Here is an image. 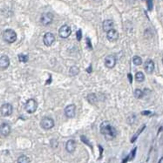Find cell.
Masks as SVG:
<instances>
[{
	"mask_svg": "<svg viewBox=\"0 0 163 163\" xmlns=\"http://www.w3.org/2000/svg\"><path fill=\"white\" fill-rule=\"evenodd\" d=\"M0 112H1V114L3 116H10L12 113V106L9 103L4 104L1 106Z\"/></svg>",
	"mask_w": 163,
	"mask_h": 163,
	"instance_id": "9",
	"label": "cell"
},
{
	"mask_svg": "<svg viewBox=\"0 0 163 163\" xmlns=\"http://www.w3.org/2000/svg\"><path fill=\"white\" fill-rule=\"evenodd\" d=\"M116 65V57L112 54H110L108 56L106 57L105 59V65L107 67V68H113Z\"/></svg>",
	"mask_w": 163,
	"mask_h": 163,
	"instance_id": "8",
	"label": "cell"
},
{
	"mask_svg": "<svg viewBox=\"0 0 163 163\" xmlns=\"http://www.w3.org/2000/svg\"><path fill=\"white\" fill-rule=\"evenodd\" d=\"M53 15L51 12H46V13L42 14L41 18H40L41 24L44 25V26L50 25L51 23L53 22Z\"/></svg>",
	"mask_w": 163,
	"mask_h": 163,
	"instance_id": "5",
	"label": "cell"
},
{
	"mask_svg": "<svg viewBox=\"0 0 163 163\" xmlns=\"http://www.w3.org/2000/svg\"><path fill=\"white\" fill-rule=\"evenodd\" d=\"M145 127H145V126H143L141 129H139V130L137 132V133H135V134L133 135V138H132V139H131V142H134V141H136V139L138 138V136H139V134H141V132L145 129Z\"/></svg>",
	"mask_w": 163,
	"mask_h": 163,
	"instance_id": "24",
	"label": "cell"
},
{
	"mask_svg": "<svg viewBox=\"0 0 163 163\" xmlns=\"http://www.w3.org/2000/svg\"><path fill=\"white\" fill-rule=\"evenodd\" d=\"M135 79H136L138 82H142V81H144V79H145V76H144V74H143L141 72H138V73L135 74Z\"/></svg>",
	"mask_w": 163,
	"mask_h": 163,
	"instance_id": "20",
	"label": "cell"
},
{
	"mask_svg": "<svg viewBox=\"0 0 163 163\" xmlns=\"http://www.w3.org/2000/svg\"><path fill=\"white\" fill-rule=\"evenodd\" d=\"M43 41H44V44L46 45V46H51L54 41H55V37L53 33L51 32H47L44 35V38H43Z\"/></svg>",
	"mask_w": 163,
	"mask_h": 163,
	"instance_id": "7",
	"label": "cell"
},
{
	"mask_svg": "<svg viewBox=\"0 0 163 163\" xmlns=\"http://www.w3.org/2000/svg\"><path fill=\"white\" fill-rule=\"evenodd\" d=\"M87 100L90 104H95L97 102V96L94 94H91L87 96Z\"/></svg>",
	"mask_w": 163,
	"mask_h": 163,
	"instance_id": "17",
	"label": "cell"
},
{
	"mask_svg": "<svg viewBox=\"0 0 163 163\" xmlns=\"http://www.w3.org/2000/svg\"><path fill=\"white\" fill-rule=\"evenodd\" d=\"M147 1V5H148V8L149 11H151L153 9V1L152 0H146Z\"/></svg>",
	"mask_w": 163,
	"mask_h": 163,
	"instance_id": "25",
	"label": "cell"
},
{
	"mask_svg": "<svg viewBox=\"0 0 163 163\" xmlns=\"http://www.w3.org/2000/svg\"><path fill=\"white\" fill-rule=\"evenodd\" d=\"M128 78H129L130 83H132V81H133V79H132V75H131V73H129V74H128Z\"/></svg>",
	"mask_w": 163,
	"mask_h": 163,
	"instance_id": "30",
	"label": "cell"
},
{
	"mask_svg": "<svg viewBox=\"0 0 163 163\" xmlns=\"http://www.w3.org/2000/svg\"><path fill=\"white\" fill-rule=\"evenodd\" d=\"M143 95H144V94H143V92L141 89H136L134 91V96H135V98L141 99L143 97Z\"/></svg>",
	"mask_w": 163,
	"mask_h": 163,
	"instance_id": "23",
	"label": "cell"
},
{
	"mask_svg": "<svg viewBox=\"0 0 163 163\" xmlns=\"http://www.w3.org/2000/svg\"><path fill=\"white\" fill-rule=\"evenodd\" d=\"M3 38L7 43H14L17 40V33L11 29H7L4 32Z\"/></svg>",
	"mask_w": 163,
	"mask_h": 163,
	"instance_id": "2",
	"label": "cell"
},
{
	"mask_svg": "<svg viewBox=\"0 0 163 163\" xmlns=\"http://www.w3.org/2000/svg\"><path fill=\"white\" fill-rule=\"evenodd\" d=\"M18 163H30V159L26 155H21L18 159Z\"/></svg>",
	"mask_w": 163,
	"mask_h": 163,
	"instance_id": "19",
	"label": "cell"
},
{
	"mask_svg": "<svg viewBox=\"0 0 163 163\" xmlns=\"http://www.w3.org/2000/svg\"><path fill=\"white\" fill-rule=\"evenodd\" d=\"M162 159H163V158H161V159H160V160H159V162H158V163H161V160H162Z\"/></svg>",
	"mask_w": 163,
	"mask_h": 163,
	"instance_id": "31",
	"label": "cell"
},
{
	"mask_svg": "<svg viewBox=\"0 0 163 163\" xmlns=\"http://www.w3.org/2000/svg\"><path fill=\"white\" fill-rule=\"evenodd\" d=\"M133 62L135 65H141L142 64V59L141 57H139V56H134L133 58Z\"/></svg>",
	"mask_w": 163,
	"mask_h": 163,
	"instance_id": "21",
	"label": "cell"
},
{
	"mask_svg": "<svg viewBox=\"0 0 163 163\" xmlns=\"http://www.w3.org/2000/svg\"><path fill=\"white\" fill-rule=\"evenodd\" d=\"M81 38H82L81 30H78V32H77V39L78 40H81Z\"/></svg>",
	"mask_w": 163,
	"mask_h": 163,
	"instance_id": "27",
	"label": "cell"
},
{
	"mask_svg": "<svg viewBox=\"0 0 163 163\" xmlns=\"http://www.w3.org/2000/svg\"><path fill=\"white\" fill-rule=\"evenodd\" d=\"M162 63H163V59H162Z\"/></svg>",
	"mask_w": 163,
	"mask_h": 163,
	"instance_id": "32",
	"label": "cell"
},
{
	"mask_svg": "<svg viewBox=\"0 0 163 163\" xmlns=\"http://www.w3.org/2000/svg\"><path fill=\"white\" fill-rule=\"evenodd\" d=\"M65 149L70 154L73 153L75 151V149H76V142H75V141H73V139H69V141L66 142Z\"/></svg>",
	"mask_w": 163,
	"mask_h": 163,
	"instance_id": "15",
	"label": "cell"
},
{
	"mask_svg": "<svg viewBox=\"0 0 163 163\" xmlns=\"http://www.w3.org/2000/svg\"><path fill=\"white\" fill-rule=\"evenodd\" d=\"M11 126L7 123L0 124V134L3 136H8L11 133Z\"/></svg>",
	"mask_w": 163,
	"mask_h": 163,
	"instance_id": "11",
	"label": "cell"
},
{
	"mask_svg": "<svg viewBox=\"0 0 163 163\" xmlns=\"http://www.w3.org/2000/svg\"><path fill=\"white\" fill-rule=\"evenodd\" d=\"M141 113H142L143 115H148V114H150L151 112H148V111H146V112H142Z\"/></svg>",
	"mask_w": 163,
	"mask_h": 163,
	"instance_id": "29",
	"label": "cell"
},
{
	"mask_svg": "<svg viewBox=\"0 0 163 163\" xmlns=\"http://www.w3.org/2000/svg\"><path fill=\"white\" fill-rule=\"evenodd\" d=\"M79 67L77 66H72L70 68V71H69V73L71 76H76L77 74H79Z\"/></svg>",
	"mask_w": 163,
	"mask_h": 163,
	"instance_id": "18",
	"label": "cell"
},
{
	"mask_svg": "<svg viewBox=\"0 0 163 163\" xmlns=\"http://www.w3.org/2000/svg\"><path fill=\"white\" fill-rule=\"evenodd\" d=\"M71 33H72L71 28H70V26H66V25L61 26L60 29L59 30V36H60L62 38H68L70 35H71Z\"/></svg>",
	"mask_w": 163,
	"mask_h": 163,
	"instance_id": "6",
	"label": "cell"
},
{
	"mask_svg": "<svg viewBox=\"0 0 163 163\" xmlns=\"http://www.w3.org/2000/svg\"><path fill=\"white\" fill-rule=\"evenodd\" d=\"M76 106L74 105H69L65 108V114L68 118H73L75 116Z\"/></svg>",
	"mask_w": 163,
	"mask_h": 163,
	"instance_id": "10",
	"label": "cell"
},
{
	"mask_svg": "<svg viewBox=\"0 0 163 163\" xmlns=\"http://www.w3.org/2000/svg\"><path fill=\"white\" fill-rule=\"evenodd\" d=\"M38 108V103L35 100L33 99H30L27 100V102L26 103V111L28 113H33L36 112Z\"/></svg>",
	"mask_w": 163,
	"mask_h": 163,
	"instance_id": "4",
	"label": "cell"
},
{
	"mask_svg": "<svg viewBox=\"0 0 163 163\" xmlns=\"http://www.w3.org/2000/svg\"><path fill=\"white\" fill-rule=\"evenodd\" d=\"M40 126L44 130L52 129L54 127V121L50 117H44L42 119V121L40 122Z\"/></svg>",
	"mask_w": 163,
	"mask_h": 163,
	"instance_id": "3",
	"label": "cell"
},
{
	"mask_svg": "<svg viewBox=\"0 0 163 163\" xmlns=\"http://www.w3.org/2000/svg\"><path fill=\"white\" fill-rule=\"evenodd\" d=\"M81 141H84L86 145H89V146L91 147V144L89 143V141H86V137H85V136H81Z\"/></svg>",
	"mask_w": 163,
	"mask_h": 163,
	"instance_id": "28",
	"label": "cell"
},
{
	"mask_svg": "<svg viewBox=\"0 0 163 163\" xmlns=\"http://www.w3.org/2000/svg\"><path fill=\"white\" fill-rule=\"evenodd\" d=\"M100 132L104 135L105 139L107 141H112L116 136L115 128L108 121H104L100 125Z\"/></svg>",
	"mask_w": 163,
	"mask_h": 163,
	"instance_id": "1",
	"label": "cell"
},
{
	"mask_svg": "<svg viewBox=\"0 0 163 163\" xmlns=\"http://www.w3.org/2000/svg\"><path fill=\"white\" fill-rule=\"evenodd\" d=\"M10 65V59L6 55H3L0 57V68L5 70L7 69Z\"/></svg>",
	"mask_w": 163,
	"mask_h": 163,
	"instance_id": "14",
	"label": "cell"
},
{
	"mask_svg": "<svg viewBox=\"0 0 163 163\" xmlns=\"http://www.w3.org/2000/svg\"><path fill=\"white\" fill-rule=\"evenodd\" d=\"M136 149H137V148H135L132 151V153H131V156H128V158H129L130 160H133V159L134 158V156H135V153H136Z\"/></svg>",
	"mask_w": 163,
	"mask_h": 163,
	"instance_id": "26",
	"label": "cell"
},
{
	"mask_svg": "<svg viewBox=\"0 0 163 163\" xmlns=\"http://www.w3.org/2000/svg\"><path fill=\"white\" fill-rule=\"evenodd\" d=\"M106 38H107V39L109 41L114 42L116 40H118V38H119V33H118V32L116 31V30L112 29L111 31H109V32H106Z\"/></svg>",
	"mask_w": 163,
	"mask_h": 163,
	"instance_id": "12",
	"label": "cell"
},
{
	"mask_svg": "<svg viewBox=\"0 0 163 163\" xmlns=\"http://www.w3.org/2000/svg\"><path fill=\"white\" fill-rule=\"evenodd\" d=\"M18 59H19L20 62L26 63V62L28 61V59H29V57H28V55H26V54L21 53V54L18 55Z\"/></svg>",
	"mask_w": 163,
	"mask_h": 163,
	"instance_id": "22",
	"label": "cell"
},
{
	"mask_svg": "<svg viewBox=\"0 0 163 163\" xmlns=\"http://www.w3.org/2000/svg\"><path fill=\"white\" fill-rule=\"evenodd\" d=\"M113 26H114L113 21L111 20V19H106V20H105V21L103 22V25H102L103 30H104L106 32H107L111 31L112 29H113Z\"/></svg>",
	"mask_w": 163,
	"mask_h": 163,
	"instance_id": "16",
	"label": "cell"
},
{
	"mask_svg": "<svg viewBox=\"0 0 163 163\" xmlns=\"http://www.w3.org/2000/svg\"><path fill=\"white\" fill-rule=\"evenodd\" d=\"M144 69L147 73L148 74H151L154 70V63L153 60L151 59H148L146 62H145V65H144Z\"/></svg>",
	"mask_w": 163,
	"mask_h": 163,
	"instance_id": "13",
	"label": "cell"
}]
</instances>
